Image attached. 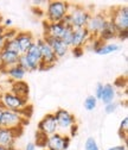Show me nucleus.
Wrapping results in <instances>:
<instances>
[{"label": "nucleus", "instance_id": "nucleus-1", "mask_svg": "<svg viewBox=\"0 0 128 150\" xmlns=\"http://www.w3.org/2000/svg\"><path fill=\"white\" fill-rule=\"evenodd\" d=\"M90 16L91 12H89L87 7L81 5H70L68 14L61 23L64 25H70L74 29H82L85 28Z\"/></svg>", "mask_w": 128, "mask_h": 150}, {"label": "nucleus", "instance_id": "nucleus-2", "mask_svg": "<svg viewBox=\"0 0 128 150\" xmlns=\"http://www.w3.org/2000/svg\"><path fill=\"white\" fill-rule=\"evenodd\" d=\"M70 4L62 0H53L48 3L46 7V22L49 23H61L69 12Z\"/></svg>", "mask_w": 128, "mask_h": 150}, {"label": "nucleus", "instance_id": "nucleus-3", "mask_svg": "<svg viewBox=\"0 0 128 150\" xmlns=\"http://www.w3.org/2000/svg\"><path fill=\"white\" fill-rule=\"evenodd\" d=\"M27 105H29V100L23 99L20 97H17V96L12 94L11 92H4L3 94L0 96V106L5 110L19 112Z\"/></svg>", "mask_w": 128, "mask_h": 150}, {"label": "nucleus", "instance_id": "nucleus-4", "mask_svg": "<svg viewBox=\"0 0 128 150\" xmlns=\"http://www.w3.org/2000/svg\"><path fill=\"white\" fill-rule=\"evenodd\" d=\"M36 43L38 44L39 50H41V56H42V63L38 68V70H48L51 69L55 64L57 63L58 59L57 56L55 55V52L52 51V49L43 41V38H38L36 41Z\"/></svg>", "mask_w": 128, "mask_h": 150}, {"label": "nucleus", "instance_id": "nucleus-5", "mask_svg": "<svg viewBox=\"0 0 128 150\" xmlns=\"http://www.w3.org/2000/svg\"><path fill=\"white\" fill-rule=\"evenodd\" d=\"M108 18L114 24L118 31L128 30V7L126 5L112 8L111 13L108 14Z\"/></svg>", "mask_w": 128, "mask_h": 150}, {"label": "nucleus", "instance_id": "nucleus-6", "mask_svg": "<svg viewBox=\"0 0 128 150\" xmlns=\"http://www.w3.org/2000/svg\"><path fill=\"white\" fill-rule=\"evenodd\" d=\"M25 124H29V120L24 119L18 112L4 110L1 120H0V126L6 129H23Z\"/></svg>", "mask_w": 128, "mask_h": 150}, {"label": "nucleus", "instance_id": "nucleus-7", "mask_svg": "<svg viewBox=\"0 0 128 150\" xmlns=\"http://www.w3.org/2000/svg\"><path fill=\"white\" fill-rule=\"evenodd\" d=\"M71 138L68 135L55 132L48 137L46 150H68L70 146Z\"/></svg>", "mask_w": 128, "mask_h": 150}, {"label": "nucleus", "instance_id": "nucleus-8", "mask_svg": "<svg viewBox=\"0 0 128 150\" xmlns=\"http://www.w3.org/2000/svg\"><path fill=\"white\" fill-rule=\"evenodd\" d=\"M107 19H108V14L106 13H91L89 21L85 25V29L91 37H97V35L102 30Z\"/></svg>", "mask_w": 128, "mask_h": 150}, {"label": "nucleus", "instance_id": "nucleus-9", "mask_svg": "<svg viewBox=\"0 0 128 150\" xmlns=\"http://www.w3.org/2000/svg\"><path fill=\"white\" fill-rule=\"evenodd\" d=\"M53 115H55V118H56V120H57L58 129L68 130L69 131V129L72 125L77 124L75 115H72L70 111H68L65 108H58Z\"/></svg>", "mask_w": 128, "mask_h": 150}, {"label": "nucleus", "instance_id": "nucleus-10", "mask_svg": "<svg viewBox=\"0 0 128 150\" xmlns=\"http://www.w3.org/2000/svg\"><path fill=\"white\" fill-rule=\"evenodd\" d=\"M23 129H6L0 126V146L11 148L14 146L17 137L22 135Z\"/></svg>", "mask_w": 128, "mask_h": 150}, {"label": "nucleus", "instance_id": "nucleus-11", "mask_svg": "<svg viewBox=\"0 0 128 150\" xmlns=\"http://www.w3.org/2000/svg\"><path fill=\"white\" fill-rule=\"evenodd\" d=\"M38 131L45 134L46 136H50L55 132H58V125H57V120L55 118L53 113H46L38 123L37 125Z\"/></svg>", "mask_w": 128, "mask_h": 150}, {"label": "nucleus", "instance_id": "nucleus-12", "mask_svg": "<svg viewBox=\"0 0 128 150\" xmlns=\"http://www.w3.org/2000/svg\"><path fill=\"white\" fill-rule=\"evenodd\" d=\"M14 40L17 41L18 45H19L20 54H26L27 50L32 47V44L36 42L34 36L30 31H18Z\"/></svg>", "mask_w": 128, "mask_h": 150}, {"label": "nucleus", "instance_id": "nucleus-13", "mask_svg": "<svg viewBox=\"0 0 128 150\" xmlns=\"http://www.w3.org/2000/svg\"><path fill=\"white\" fill-rule=\"evenodd\" d=\"M42 38L52 49L55 55L57 56V59H62V57H64V56L68 54L69 48L59 38H52V37H49V36H43Z\"/></svg>", "mask_w": 128, "mask_h": 150}, {"label": "nucleus", "instance_id": "nucleus-14", "mask_svg": "<svg viewBox=\"0 0 128 150\" xmlns=\"http://www.w3.org/2000/svg\"><path fill=\"white\" fill-rule=\"evenodd\" d=\"M90 40H91V36L87 31L85 28L74 29V32H72V40H71V47L70 48H75V47L84 48V45H87Z\"/></svg>", "mask_w": 128, "mask_h": 150}, {"label": "nucleus", "instance_id": "nucleus-15", "mask_svg": "<svg viewBox=\"0 0 128 150\" xmlns=\"http://www.w3.org/2000/svg\"><path fill=\"white\" fill-rule=\"evenodd\" d=\"M116 32H118V30L115 29V26L111 22V19L108 18L102 28V30L97 35V38L101 40L103 43H108L109 41H113L114 38H116Z\"/></svg>", "mask_w": 128, "mask_h": 150}, {"label": "nucleus", "instance_id": "nucleus-16", "mask_svg": "<svg viewBox=\"0 0 128 150\" xmlns=\"http://www.w3.org/2000/svg\"><path fill=\"white\" fill-rule=\"evenodd\" d=\"M18 59H19V55L3 49L0 51V62H1V64H0V71H5L7 68L15 66L18 63Z\"/></svg>", "mask_w": 128, "mask_h": 150}, {"label": "nucleus", "instance_id": "nucleus-17", "mask_svg": "<svg viewBox=\"0 0 128 150\" xmlns=\"http://www.w3.org/2000/svg\"><path fill=\"white\" fill-rule=\"evenodd\" d=\"M10 92L12 94L20 97L23 99L29 100V96H30V86L26 81L22 80V81H12L11 83V89Z\"/></svg>", "mask_w": 128, "mask_h": 150}, {"label": "nucleus", "instance_id": "nucleus-18", "mask_svg": "<svg viewBox=\"0 0 128 150\" xmlns=\"http://www.w3.org/2000/svg\"><path fill=\"white\" fill-rule=\"evenodd\" d=\"M44 36H49L52 38H59L62 37L63 30H64V24L63 23H49L44 22Z\"/></svg>", "mask_w": 128, "mask_h": 150}, {"label": "nucleus", "instance_id": "nucleus-19", "mask_svg": "<svg viewBox=\"0 0 128 150\" xmlns=\"http://www.w3.org/2000/svg\"><path fill=\"white\" fill-rule=\"evenodd\" d=\"M25 55H26L27 60L30 61V63L38 70V68H39V66L42 63V56H41V50H39L38 44L34 42Z\"/></svg>", "mask_w": 128, "mask_h": 150}, {"label": "nucleus", "instance_id": "nucleus-20", "mask_svg": "<svg viewBox=\"0 0 128 150\" xmlns=\"http://www.w3.org/2000/svg\"><path fill=\"white\" fill-rule=\"evenodd\" d=\"M116 97V89L112 83H106L103 85V89H102V94L100 98V101H102L104 105L113 103L115 100Z\"/></svg>", "mask_w": 128, "mask_h": 150}, {"label": "nucleus", "instance_id": "nucleus-21", "mask_svg": "<svg viewBox=\"0 0 128 150\" xmlns=\"http://www.w3.org/2000/svg\"><path fill=\"white\" fill-rule=\"evenodd\" d=\"M4 73H6L8 75V78L12 81H22V80H24L25 75H26V71L20 66H18V64L7 68Z\"/></svg>", "mask_w": 128, "mask_h": 150}, {"label": "nucleus", "instance_id": "nucleus-22", "mask_svg": "<svg viewBox=\"0 0 128 150\" xmlns=\"http://www.w3.org/2000/svg\"><path fill=\"white\" fill-rule=\"evenodd\" d=\"M120 50V45L115 44V43H103L101 48H99L95 54L97 55H109V54H113L115 51Z\"/></svg>", "mask_w": 128, "mask_h": 150}, {"label": "nucleus", "instance_id": "nucleus-23", "mask_svg": "<svg viewBox=\"0 0 128 150\" xmlns=\"http://www.w3.org/2000/svg\"><path fill=\"white\" fill-rule=\"evenodd\" d=\"M72 32H74V28L70 26V25H64V30L61 37V41L68 47H71V40H72Z\"/></svg>", "mask_w": 128, "mask_h": 150}, {"label": "nucleus", "instance_id": "nucleus-24", "mask_svg": "<svg viewBox=\"0 0 128 150\" xmlns=\"http://www.w3.org/2000/svg\"><path fill=\"white\" fill-rule=\"evenodd\" d=\"M34 137H36V142H34V145L38 146V148H42V149H45L46 148V142H48V137L45 134L41 132V131H36L34 134Z\"/></svg>", "mask_w": 128, "mask_h": 150}, {"label": "nucleus", "instance_id": "nucleus-25", "mask_svg": "<svg viewBox=\"0 0 128 150\" xmlns=\"http://www.w3.org/2000/svg\"><path fill=\"white\" fill-rule=\"evenodd\" d=\"M4 50H7V51H11V52H14L17 55H20V49H19V45H18L17 41L13 38V40H8L5 42L4 44Z\"/></svg>", "mask_w": 128, "mask_h": 150}, {"label": "nucleus", "instance_id": "nucleus-26", "mask_svg": "<svg viewBox=\"0 0 128 150\" xmlns=\"http://www.w3.org/2000/svg\"><path fill=\"white\" fill-rule=\"evenodd\" d=\"M97 99L94 97V96H88L85 99H84V103H83V106L87 111H94L97 106Z\"/></svg>", "mask_w": 128, "mask_h": 150}, {"label": "nucleus", "instance_id": "nucleus-27", "mask_svg": "<svg viewBox=\"0 0 128 150\" xmlns=\"http://www.w3.org/2000/svg\"><path fill=\"white\" fill-rule=\"evenodd\" d=\"M119 134H120V137L123 138L125 142H127V134H128V118L127 117H125L120 123Z\"/></svg>", "mask_w": 128, "mask_h": 150}, {"label": "nucleus", "instance_id": "nucleus-28", "mask_svg": "<svg viewBox=\"0 0 128 150\" xmlns=\"http://www.w3.org/2000/svg\"><path fill=\"white\" fill-rule=\"evenodd\" d=\"M84 150H100L99 144H97V142L94 137L87 138V141L84 143Z\"/></svg>", "mask_w": 128, "mask_h": 150}, {"label": "nucleus", "instance_id": "nucleus-29", "mask_svg": "<svg viewBox=\"0 0 128 150\" xmlns=\"http://www.w3.org/2000/svg\"><path fill=\"white\" fill-rule=\"evenodd\" d=\"M118 107H119V103H116V101L109 103V104L104 105V113L106 115H112L118 110Z\"/></svg>", "mask_w": 128, "mask_h": 150}, {"label": "nucleus", "instance_id": "nucleus-30", "mask_svg": "<svg viewBox=\"0 0 128 150\" xmlns=\"http://www.w3.org/2000/svg\"><path fill=\"white\" fill-rule=\"evenodd\" d=\"M17 30H14V29H11V28H8V29H5V31H4V37H5V41H8V40H13L14 37H15V35H17Z\"/></svg>", "mask_w": 128, "mask_h": 150}, {"label": "nucleus", "instance_id": "nucleus-31", "mask_svg": "<svg viewBox=\"0 0 128 150\" xmlns=\"http://www.w3.org/2000/svg\"><path fill=\"white\" fill-rule=\"evenodd\" d=\"M71 52H72V56L75 59H80L83 56L84 54V48L82 47H75V48H71Z\"/></svg>", "mask_w": 128, "mask_h": 150}, {"label": "nucleus", "instance_id": "nucleus-32", "mask_svg": "<svg viewBox=\"0 0 128 150\" xmlns=\"http://www.w3.org/2000/svg\"><path fill=\"white\" fill-rule=\"evenodd\" d=\"M102 89H103V83H102V82H97V85H96V87H95V94H94V97H95L97 100H100V98H101Z\"/></svg>", "mask_w": 128, "mask_h": 150}, {"label": "nucleus", "instance_id": "nucleus-33", "mask_svg": "<svg viewBox=\"0 0 128 150\" xmlns=\"http://www.w3.org/2000/svg\"><path fill=\"white\" fill-rule=\"evenodd\" d=\"M128 37V30H120L116 32V38H119L120 41L125 42Z\"/></svg>", "mask_w": 128, "mask_h": 150}, {"label": "nucleus", "instance_id": "nucleus-34", "mask_svg": "<svg viewBox=\"0 0 128 150\" xmlns=\"http://www.w3.org/2000/svg\"><path fill=\"white\" fill-rule=\"evenodd\" d=\"M69 131H70V138L71 137H75L76 135H77V131H78V125L77 124H75V125H72L70 129H69Z\"/></svg>", "mask_w": 128, "mask_h": 150}, {"label": "nucleus", "instance_id": "nucleus-35", "mask_svg": "<svg viewBox=\"0 0 128 150\" xmlns=\"http://www.w3.org/2000/svg\"><path fill=\"white\" fill-rule=\"evenodd\" d=\"M107 150H127V145L126 144H120V145H114V146H111Z\"/></svg>", "mask_w": 128, "mask_h": 150}, {"label": "nucleus", "instance_id": "nucleus-36", "mask_svg": "<svg viewBox=\"0 0 128 150\" xmlns=\"http://www.w3.org/2000/svg\"><path fill=\"white\" fill-rule=\"evenodd\" d=\"M36 149H37V146L34 145V143L30 142V143H27V144H26V146H25V149H24V150H36Z\"/></svg>", "mask_w": 128, "mask_h": 150}, {"label": "nucleus", "instance_id": "nucleus-37", "mask_svg": "<svg viewBox=\"0 0 128 150\" xmlns=\"http://www.w3.org/2000/svg\"><path fill=\"white\" fill-rule=\"evenodd\" d=\"M5 37H4V35H0V51H1L3 49H4V44H5Z\"/></svg>", "mask_w": 128, "mask_h": 150}, {"label": "nucleus", "instance_id": "nucleus-38", "mask_svg": "<svg viewBox=\"0 0 128 150\" xmlns=\"http://www.w3.org/2000/svg\"><path fill=\"white\" fill-rule=\"evenodd\" d=\"M11 25H12V21H11V19H6V21L4 22V24H3V26H4L5 29L11 28Z\"/></svg>", "mask_w": 128, "mask_h": 150}, {"label": "nucleus", "instance_id": "nucleus-39", "mask_svg": "<svg viewBox=\"0 0 128 150\" xmlns=\"http://www.w3.org/2000/svg\"><path fill=\"white\" fill-rule=\"evenodd\" d=\"M0 150H17L14 146H11V148H4V146H0Z\"/></svg>", "mask_w": 128, "mask_h": 150}, {"label": "nucleus", "instance_id": "nucleus-40", "mask_svg": "<svg viewBox=\"0 0 128 150\" xmlns=\"http://www.w3.org/2000/svg\"><path fill=\"white\" fill-rule=\"evenodd\" d=\"M4 31H5V28L3 26V24L0 23V35H3L4 33Z\"/></svg>", "mask_w": 128, "mask_h": 150}, {"label": "nucleus", "instance_id": "nucleus-41", "mask_svg": "<svg viewBox=\"0 0 128 150\" xmlns=\"http://www.w3.org/2000/svg\"><path fill=\"white\" fill-rule=\"evenodd\" d=\"M5 108H3L1 106H0V120H1V116H3V112H4Z\"/></svg>", "mask_w": 128, "mask_h": 150}, {"label": "nucleus", "instance_id": "nucleus-42", "mask_svg": "<svg viewBox=\"0 0 128 150\" xmlns=\"http://www.w3.org/2000/svg\"><path fill=\"white\" fill-rule=\"evenodd\" d=\"M43 150H46V149H43Z\"/></svg>", "mask_w": 128, "mask_h": 150}, {"label": "nucleus", "instance_id": "nucleus-43", "mask_svg": "<svg viewBox=\"0 0 128 150\" xmlns=\"http://www.w3.org/2000/svg\"><path fill=\"white\" fill-rule=\"evenodd\" d=\"M0 64H1V62H0Z\"/></svg>", "mask_w": 128, "mask_h": 150}]
</instances>
